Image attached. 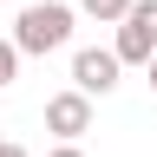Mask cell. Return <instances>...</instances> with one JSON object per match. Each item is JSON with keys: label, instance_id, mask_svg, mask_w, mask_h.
Masks as SVG:
<instances>
[{"label": "cell", "instance_id": "obj_1", "mask_svg": "<svg viewBox=\"0 0 157 157\" xmlns=\"http://www.w3.org/2000/svg\"><path fill=\"white\" fill-rule=\"evenodd\" d=\"M72 7L66 0H39V7H20V20H13V52H59L72 39Z\"/></svg>", "mask_w": 157, "mask_h": 157}, {"label": "cell", "instance_id": "obj_2", "mask_svg": "<svg viewBox=\"0 0 157 157\" xmlns=\"http://www.w3.org/2000/svg\"><path fill=\"white\" fill-rule=\"evenodd\" d=\"M118 66H144V59L157 52V0H131L124 20H118Z\"/></svg>", "mask_w": 157, "mask_h": 157}, {"label": "cell", "instance_id": "obj_3", "mask_svg": "<svg viewBox=\"0 0 157 157\" xmlns=\"http://www.w3.org/2000/svg\"><path fill=\"white\" fill-rule=\"evenodd\" d=\"M46 131L59 137V144H78V137L92 131V98H85V92H59V98H46Z\"/></svg>", "mask_w": 157, "mask_h": 157}, {"label": "cell", "instance_id": "obj_4", "mask_svg": "<svg viewBox=\"0 0 157 157\" xmlns=\"http://www.w3.org/2000/svg\"><path fill=\"white\" fill-rule=\"evenodd\" d=\"M118 72H124V66H118V52H111V46H105V52H98V46H85V52L72 59V92L105 98V92L118 85Z\"/></svg>", "mask_w": 157, "mask_h": 157}, {"label": "cell", "instance_id": "obj_5", "mask_svg": "<svg viewBox=\"0 0 157 157\" xmlns=\"http://www.w3.org/2000/svg\"><path fill=\"white\" fill-rule=\"evenodd\" d=\"M124 7H131V0H78V13L105 20V26H118V20H124Z\"/></svg>", "mask_w": 157, "mask_h": 157}, {"label": "cell", "instance_id": "obj_6", "mask_svg": "<svg viewBox=\"0 0 157 157\" xmlns=\"http://www.w3.org/2000/svg\"><path fill=\"white\" fill-rule=\"evenodd\" d=\"M20 78V52H13V39H0V85H13Z\"/></svg>", "mask_w": 157, "mask_h": 157}, {"label": "cell", "instance_id": "obj_7", "mask_svg": "<svg viewBox=\"0 0 157 157\" xmlns=\"http://www.w3.org/2000/svg\"><path fill=\"white\" fill-rule=\"evenodd\" d=\"M0 157H26V144H7V137H0Z\"/></svg>", "mask_w": 157, "mask_h": 157}, {"label": "cell", "instance_id": "obj_8", "mask_svg": "<svg viewBox=\"0 0 157 157\" xmlns=\"http://www.w3.org/2000/svg\"><path fill=\"white\" fill-rule=\"evenodd\" d=\"M52 157H85V151H78V144H59V151H52Z\"/></svg>", "mask_w": 157, "mask_h": 157}, {"label": "cell", "instance_id": "obj_9", "mask_svg": "<svg viewBox=\"0 0 157 157\" xmlns=\"http://www.w3.org/2000/svg\"><path fill=\"white\" fill-rule=\"evenodd\" d=\"M144 66H151V85H157V52H151V59H144Z\"/></svg>", "mask_w": 157, "mask_h": 157}]
</instances>
